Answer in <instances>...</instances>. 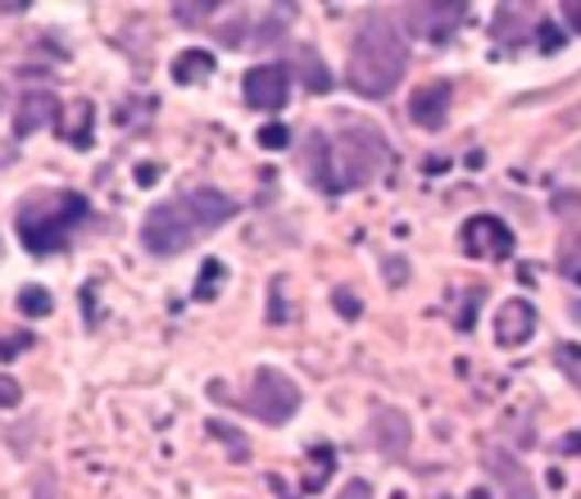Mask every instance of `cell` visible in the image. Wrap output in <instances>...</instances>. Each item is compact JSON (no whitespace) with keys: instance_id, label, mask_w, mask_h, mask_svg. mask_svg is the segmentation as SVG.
Here are the masks:
<instances>
[{"instance_id":"cell-1","label":"cell","mask_w":581,"mask_h":499,"mask_svg":"<svg viewBox=\"0 0 581 499\" xmlns=\"http://www.w3.org/2000/svg\"><path fill=\"white\" fill-rule=\"evenodd\" d=\"M386 160H391L386 137L373 123H359V119H345V128L336 137L314 132L304 141V173L319 191H327V196L368 186L386 169Z\"/></svg>"},{"instance_id":"cell-2","label":"cell","mask_w":581,"mask_h":499,"mask_svg":"<svg viewBox=\"0 0 581 499\" xmlns=\"http://www.w3.org/2000/svg\"><path fill=\"white\" fill-rule=\"evenodd\" d=\"M232 214H237V200H232L227 191H214V186L186 191V196L164 200V205H154L146 214V223H141V246L150 254H160V259L182 254V250H191L196 241H205L214 227H223Z\"/></svg>"},{"instance_id":"cell-3","label":"cell","mask_w":581,"mask_h":499,"mask_svg":"<svg viewBox=\"0 0 581 499\" xmlns=\"http://www.w3.org/2000/svg\"><path fill=\"white\" fill-rule=\"evenodd\" d=\"M409 68V51L400 42V28L386 19V14H368V23L359 28L355 46H351V64H345V83L351 91L381 100L391 96Z\"/></svg>"},{"instance_id":"cell-4","label":"cell","mask_w":581,"mask_h":499,"mask_svg":"<svg viewBox=\"0 0 581 499\" xmlns=\"http://www.w3.org/2000/svg\"><path fill=\"white\" fill-rule=\"evenodd\" d=\"M87 218V196L83 191H32L19 205V241L28 254H55L68 246L77 223Z\"/></svg>"},{"instance_id":"cell-5","label":"cell","mask_w":581,"mask_h":499,"mask_svg":"<svg viewBox=\"0 0 581 499\" xmlns=\"http://www.w3.org/2000/svg\"><path fill=\"white\" fill-rule=\"evenodd\" d=\"M246 409L259 422H268V427H282V422H291L300 409V387L278 368H259L246 387Z\"/></svg>"},{"instance_id":"cell-6","label":"cell","mask_w":581,"mask_h":499,"mask_svg":"<svg viewBox=\"0 0 581 499\" xmlns=\"http://www.w3.org/2000/svg\"><path fill=\"white\" fill-rule=\"evenodd\" d=\"M459 246H463V254H473V259H509L514 254V232H509L505 218L473 214L469 223H463Z\"/></svg>"},{"instance_id":"cell-7","label":"cell","mask_w":581,"mask_h":499,"mask_svg":"<svg viewBox=\"0 0 581 499\" xmlns=\"http://www.w3.org/2000/svg\"><path fill=\"white\" fill-rule=\"evenodd\" d=\"M287 96H291V73H287V64H259V68H250L246 73V105L250 109H282L287 105Z\"/></svg>"},{"instance_id":"cell-8","label":"cell","mask_w":581,"mask_h":499,"mask_svg":"<svg viewBox=\"0 0 581 499\" xmlns=\"http://www.w3.org/2000/svg\"><path fill=\"white\" fill-rule=\"evenodd\" d=\"M463 14H469V6H409L405 23L413 36H422V42H450L463 23Z\"/></svg>"},{"instance_id":"cell-9","label":"cell","mask_w":581,"mask_h":499,"mask_svg":"<svg viewBox=\"0 0 581 499\" xmlns=\"http://www.w3.org/2000/svg\"><path fill=\"white\" fill-rule=\"evenodd\" d=\"M450 100H454V87H450V83H428V87H418V91L409 96V119H413L418 128L437 132V128H445V119H450Z\"/></svg>"},{"instance_id":"cell-10","label":"cell","mask_w":581,"mask_h":499,"mask_svg":"<svg viewBox=\"0 0 581 499\" xmlns=\"http://www.w3.org/2000/svg\"><path fill=\"white\" fill-rule=\"evenodd\" d=\"M536 332V304L531 300H505L495 314V340L505 345V350H514V345L531 340Z\"/></svg>"},{"instance_id":"cell-11","label":"cell","mask_w":581,"mask_h":499,"mask_svg":"<svg viewBox=\"0 0 581 499\" xmlns=\"http://www.w3.org/2000/svg\"><path fill=\"white\" fill-rule=\"evenodd\" d=\"M486 468H491V477H495L499 486H505V499H536V486H531L527 468L518 464L514 454L491 449V454H486Z\"/></svg>"},{"instance_id":"cell-12","label":"cell","mask_w":581,"mask_h":499,"mask_svg":"<svg viewBox=\"0 0 581 499\" xmlns=\"http://www.w3.org/2000/svg\"><path fill=\"white\" fill-rule=\"evenodd\" d=\"M55 119V96L51 91H28L23 105H19V137H32L36 128H46Z\"/></svg>"},{"instance_id":"cell-13","label":"cell","mask_w":581,"mask_h":499,"mask_svg":"<svg viewBox=\"0 0 581 499\" xmlns=\"http://www.w3.org/2000/svg\"><path fill=\"white\" fill-rule=\"evenodd\" d=\"M373 436H377V445H381L386 454H400V449L409 445V422H405L400 413H391V409H381L377 422H373Z\"/></svg>"},{"instance_id":"cell-14","label":"cell","mask_w":581,"mask_h":499,"mask_svg":"<svg viewBox=\"0 0 581 499\" xmlns=\"http://www.w3.org/2000/svg\"><path fill=\"white\" fill-rule=\"evenodd\" d=\"M295 68H300V78H304V87L309 91H332V73H327V64L319 59V51L314 46H300L295 51Z\"/></svg>"},{"instance_id":"cell-15","label":"cell","mask_w":581,"mask_h":499,"mask_svg":"<svg viewBox=\"0 0 581 499\" xmlns=\"http://www.w3.org/2000/svg\"><path fill=\"white\" fill-rule=\"evenodd\" d=\"M214 68H218V59H214L209 51H182V59L173 64V78H177L182 87H191V83H201V78H209Z\"/></svg>"},{"instance_id":"cell-16","label":"cell","mask_w":581,"mask_h":499,"mask_svg":"<svg viewBox=\"0 0 581 499\" xmlns=\"http://www.w3.org/2000/svg\"><path fill=\"white\" fill-rule=\"evenodd\" d=\"M332 468H336V454H332V445H314V449H309L304 490H323V481L332 477Z\"/></svg>"},{"instance_id":"cell-17","label":"cell","mask_w":581,"mask_h":499,"mask_svg":"<svg viewBox=\"0 0 581 499\" xmlns=\"http://www.w3.org/2000/svg\"><path fill=\"white\" fill-rule=\"evenodd\" d=\"M559 273L581 286V232H563V241H559Z\"/></svg>"},{"instance_id":"cell-18","label":"cell","mask_w":581,"mask_h":499,"mask_svg":"<svg viewBox=\"0 0 581 499\" xmlns=\"http://www.w3.org/2000/svg\"><path fill=\"white\" fill-rule=\"evenodd\" d=\"M223 282H227V263L205 259V263H201V282H196V300H214V295L223 291Z\"/></svg>"},{"instance_id":"cell-19","label":"cell","mask_w":581,"mask_h":499,"mask_svg":"<svg viewBox=\"0 0 581 499\" xmlns=\"http://www.w3.org/2000/svg\"><path fill=\"white\" fill-rule=\"evenodd\" d=\"M19 310L32 314V318H46V314L55 310V304H51V291H46V286H23V291H19Z\"/></svg>"},{"instance_id":"cell-20","label":"cell","mask_w":581,"mask_h":499,"mask_svg":"<svg viewBox=\"0 0 581 499\" xmlns=\"http://www.w3.org/2000/svg\"><path fill=\"white\" fill-rule=\"evenodd\" d=\"M536 36H540V51H550V55H555V51H563V36H559V23H555V19L540 23V32H536Z\"/></svg>"},{"instance_id":"cell-21","label":"cell","mask_w":581,"mask_h":499,"mask_svg":"<svg viewBox=\"0 0 581 499\" xmlns=\"http://www.w3.org/2000/svg\"><path fill=\"white\" fill-rule=\"evenodd\" d=\"M218 10V0H205V6H173V14L182 19V23H201L205 14H214Z\"/></svg>"},{"instance_id":"cell-22","label":"cell","mask_w":581,"mask_h":499,"mask_svg":"<svg viewBox=\"0 0 581 499\" xmlns=\"http://www.w3.org/2000/svg\"><path fill=\"white\" fill-rule=\"evenodd\" d=\"M287 141H291V128H282V123H273V128L259 132V145H263V150H282Z\"/></svg>"},{"instance_id":"cell-23","label":"cell","mask_w":581,"mask_h":499,"mask_svg":"<svg viewBox=\"0 0 581 499\" xmlns=\"http://www.w3.org/2000/svg\"><path fill=\"white\" fill-rule=\"evenodd\" d=\"M209 432H214V436H223V441L232 445V458H246V441H241L237 432H232V427H223V422H209Z\"/></svg>"},{"instance_id":"cell-24","label":"cell","mask_w":581,"mask_h":499,"mask_svg":"<svg viewBox=\"0 0 581 499\" xmlns=\"http://www.w3.org/2000/svg\"><path fill=\"white\" fill-rule=\"evenodd\" d=\"M23 400V391H19V381H10V377H0V409H14Z\"/></svg>"},{"instance_id":"cell-25","label":"cell","mask_w":581,"mask_h":499,"mask_svg":"<svg viewBox=\"0 0 581 499\" xmlns=\"http://www.w3.org/2000/svg\"><path fill=\"white\" fill-rule=\"evenodd\" d=\"M559 14H563V23H568L572 32H581V0H563Z\"/></svg>"},{"instance_id":"cell-26","label":"cell","mask_w":581,"mask_h":499,"mask_svg":"<svg viewBox=\"0 0 581 499\" xmlns=\"http://www.w3.org/2000/svg\"><path fill=\"white\" fill-rule=\"evenodd\" d=\"M28 345H32V336H23V332H19V336H10V345H0V359H10V355H23Z\"/></svg>"},{"instance_id":"cell-27","label":"cell","mask_w":581,"mask_h":499,"mask_svg":"<svg viewBox=\"0 0 581 499\" xmlns=\"http://www.w3.org/2000/svg\"><path fill=\"white\" fill-rule=\"evenodd\" d=\"M336 310H341L345 318H355V314H359V304H355V295H345V291H341V295H336Z\"/></svg>"},{"instance_id":"cell-28","label":"cell","mask_w":581,"mask_h":499,"mask_svg":"<svg viewBox=\"0 0 581 499\" xmlns=\"http://www.w3.org/2000/svg\"><path fill=\"white\" fill-rule=\"evenodd\" d=\"M341 499H373V490H368V481H351V490H345Z\"/></svg>"},{"instance_id":"cell-29","label":"cell","mask_w":581,"mask_h":499,"mask_svg":"<svg viewBox=\"0 0 581 499\" xmlns=\"http://www.w3.org/2000/svg\"><path fill=\"white\" fill-rule=\"evenodd\" d=\"M559 454H581V432L563 436V441H559Z\"/></svg>"},{"instance_id":"cell-30","label":"cell","mask_w":581,"mask_h":499,"mask_svg":"<svg viewBox=\"0 0 581 499\" xmlns=\"http://www.w3.org/2000/svg\"><path fill=\"white\" fill-rule=\"evenodd\" d=\"M36 499H55V490H51V481H46V477L36 481Z\"/></svg>"},{"instance_id":"cell-31","label":"cell","mask_w":581,"mask_h":499,"mask_svg":"<svg viewBox=\"0 0 581 499\" xmlns=\"http://www.w3.org/2000/svg\"><path fill=\"white\" fill-rule=\"evenodd\" d=\"M154 177H160V169H137V182H141V186L154 182Z\"/></svg>"}]
</instances>
